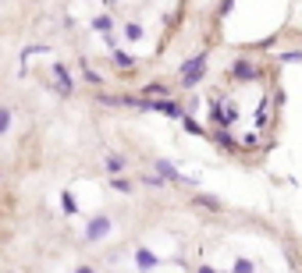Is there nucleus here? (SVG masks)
Returning a JSON list of instances; mask_svg holds the SVG:
<instances>
[{
    "label": "nucleus",
    "instance_id": "1",
    "mask_svg": "<svg viewBox=\"0 0 302 273\" xmlns=\"http://www.w3.org/2000/svg\"><path fill=\"white\" fill-rule=\"evenodd\" d=\"M199 68H203V61H192V64L185 68V82H196V78H199Z\"/></svg>",
    "mask_w": 302,
    "mask_h": 273
},
{
    "label": "nucleus",
    "instance_id": "2",
    "mask_svg": "<svg viewBox=\"0 0 302 273\" xmlns=\"http://www.w3.org/2000/svg\"><path fill=\"white\" fill-rule=\"evenodd\" d=\"M4 125H7V114H4V110H0V132H4Z\"/></svg>",
    "mask_w": 302,
    "mask_h": 273
}]
</instances>
